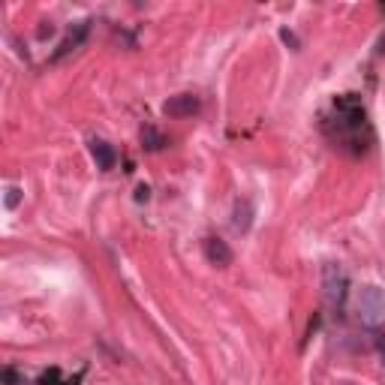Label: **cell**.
Returning <instances> with one entry per match:
<instances>
[{
    "instance_id": "3957f363",
    "label": "cell",
    "mask_w": 385,
    "mask_h": 385,
    "mask_svg": "<svg viewBox=\"0 0 385 385\" xmlns=\"http://www.w3.org/2000/svg\"><path fill=\"white\" fill-rule=\"evenodd\" d=\"M163 112H166L169 117H190V115L199 112V100H196L193 93H178V97L166 100Z\"/></svg>"
},
{
    "instance_id": "9c48e42d",
    "label": "cell",
    "mask_w": 385,
    "mask_h": 385,
    "mask_svg": "<svg viewBox=\"0 0 385 385\" xmlns=\"http://www.w3.org/2000/svg\"><path fill=\"white\" fill-rule=\"evenodd\" d=\"M15 205H19V190L10 187V190H6V208H15Z\"/></svg>"
},
{
    "instance_id": "8fae6325",
    "label": "cell",
    "mask_w": 385,
    "mask_h": 385,
    "mask_svg": "<svg viewBox=\"0 0 385 385\" xmlns=\"http://www.w3.org/2000/svg\"><path fill=\"white\" fill-rule=\"evenodd\" d=\"M136 199H139V202H148V187H139V190H136Z\"/></svg>"
},
{
    "instance_id": "6da1fadb",
    "label": "cell",
    "mask_w": 385,
    "mask_h": 385,
    "mask_svg": "<svg viewBox=\"0 0 385 385\" xmlns=\"http://www.w3.org/2000/svg\"><path fill=\"white\" fill-rule=\"evenodd\" d=\"M355 310H358L361 325L367 328L385 325V292L380 286H361L355 295Z\"/></svg>"
},
{
    "instance_id": "52a82bcc",
    "label": "cell",
    "mask_w": 385,
    "mask_h": 385,
    "mask_svg": "<svg viewBox=\"0 0 385 385\" xmlns=\"http://www.w3.org/2000/svg\"><path fill=\"white\" fill-rule=\"evenodd\" d=\"M141 141H145V145L151 148V151H156V148L163 145V139L156 136V130H151V127H141Z\"/></svg>"
},
{
    "instance_id": "5b68a950",
    "label": "cell",
    "mask_w": 385,
    "mask_h": 385,
    "mask_svg": "<svg viewBox=\"0 0 385 385\" xmlns=\"http://www.w3.org/2000/svg\"><path fill=\"white\" fill-rule=\"evenodd\" d=\"M205 259L217 268H226V265H232V250L223 238H205Z\"/></svg>"
},
{
    "instance_id": "8992f818",
    "label": "cell",
    "mask_w": 385,
    "mask_h": 385,
    "mask_svg": "<svg viewBox=\"0 0 385 385\" xmlns=\"http://www.w3.org/2000/svg\"><path fill=\"white\" fill-rule=\"evenodd\" d=\"M250 223H253V208H250V202L244 199V202H238V205H235V229L247 232Z\"/></svg>"
},
{
    "instance_id": "ba28073f",
    "label": "cell",
    "mask_w": 385,
    "mask_h": 385,
    "mask_svg": "<svg viewBox=\"0 0 385 385\" xmlns=\"http://www.w3.org/2000/svg\"><path fill=\"white\" fill-rule=\"evenodd\" d=\"M280 39H283V43H286L292 51H298V36L292 34V30H286V27H283V30H280Z\"/></svg>"
},
{
    "instance_id": "30bf717a",
    "label": "cell",
    "mask_w": 385,
    "mask_h": 385,
    "mask_svg": "<svg viewBox=\"0 0 385 385\" xmlns=\"http://www.w3.org/2000/svg\"><path fill=\"white\" fill-rule=\"evenodd\" d=\"M376 349H380V358H382V364H385V334L376 337Z\"/></svg>"
},
{
    "instance_id": "277c9868",
    "label": "cell",
    "mask_w": 385,
    "mask_h": 385,
    "mask_svg": "<svg viewBox=\"0 0 385 385\" xmlns=\"http://www.w3.org/2000/svg\"><path fill=\"white\" fill-rule=\"evenodd\" d=\"M91 156H93V163H97L100 172H112L115 163H117L115 148L108 145L106 139H91Z\"/></svg>"
},
{
    "instance_id": "7a4b0ae2",
    "label": "cell",
    "mask_w": 385,
    "mask_h": 385,
    "mask_svg": "<svg viewBox=\"0 0 385 385\" xmlns=\"http://www.w3.org/2000/svg\"><path fill=\"white\" fill-rule=\"evenodd\" d=\"M322 289H325V298L331 304H343L347 289H349V277L337 262H328L325 268H322Z\"/></svg>"
}]
</instances>
